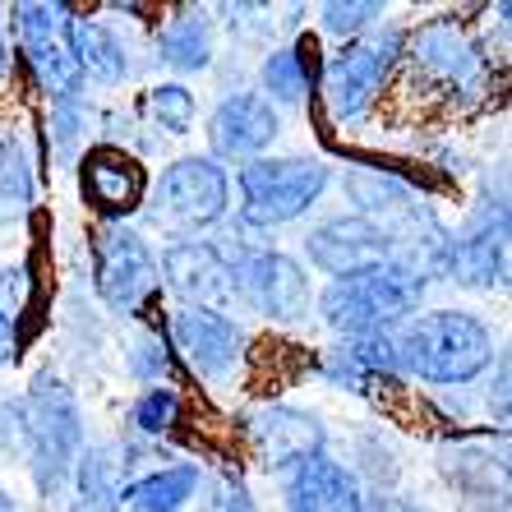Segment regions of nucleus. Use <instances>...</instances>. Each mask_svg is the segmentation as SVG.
<instances>
[{
  "mask_svg": "<svg viewBox=\"0 0 512 512\" xmlns=\"http://www.w3.org/2000/svg\"><path fill=\"white\" fill-rule=\"evenodd\" d=\"M406 379L462 388L494 365V333L466 310H429L397 328Z\"/></svg>",
  "mask_w": 512,
  "mask_h": 512,
  "instance_id": "f257e3e1",
  "label": "nucleus"
},
{
  "mask_svg": "<svg viewBox=\"0 0 512 512\" xmlns=\"http://www.w3.org/2000/svg\"><path fill=\"white\" fill-rule=\"evenodd\" d=\"M420 300H425L420 277H411L397 263H379L370 273L337 277V282L323 286L319 314L333 333H342L351 342V337L397 333L402 323H411L420 314Z\"/></svg>",
  "mask_w": 512,
  "mask_h": 512,
  "instance_id": "f03ea898",
  "label": "nucleus"
},
{
  "mask_svg": "<svg viewBox=\"0 0 512 512\" xmlns=\"http://www.w3.org/2000/svg\"><path fill=\"white\" fill-rule=\"evenodd\" d=\"M19 416H24V453L33 485L42 499H51L74 476V462L84 453V411L60 379L37 374L28 397L19 402Z\"/></svg>",
  "mask_w": 512,
  "mask_h": 512,
  "instance_id": "7ed1b4c3",
  "label": "nucleus"
},
{
  "mask_svg": "<svg viewBox=\"0 0 512 512\" xmlns=\"http://www.w3.org/2000/svg\"><path fill=\"white\" fill-rule=\"evenodd\" d=\"M236 222L250 231H277L323 199L328 167L319 157H254L236 171Z\"/></svg>",
  "mask_w": 512,
  "mask_h": 512,
  "instance_id": "20e7f679",
  "label": "nucleus"
},
{
  "mask_svg": "<svg viewBox=\"0 0 512 512\" xmlns=\"http://www.w3.org/2000/svg\"><path fill=\"white\" fill-rule=\"evenodd\" d=\"M231 208V176L213 157H180L157 180H148V199L139 213H148L157 231L180 240H194L199 231L217 227Z\"/></svg>",
  "mask_w": 512,
  "mask_h": 512,
  "instance_id": "39448f33",
  "label": "nucleus"
},
{
  "mask_svg": "<svg viewBox=\"0 0 512 512\" xmlns=\"http://www.w3.org/2000/svg\"><path fill=\"white\" fill-rule=\"evenodd\" d=\"M406 56V28L397 24H374L370 33L351 37L328 65H323V102L333 111V120L351 125V120L370 116V107L383 97L393 70Z\"/></svg>",
  "mask_w": 512,
  "mask_h": 512,
  "instance_id": "423d86ee",
  "label": "nucleus"
},
{
  "mask_svg": "<svg viewBox=\"0 0 512 512\" xmlns=\"http://www.w3.org/2000/svg\"><path fill=\"white\" fill-rule=\"evenodd\" d=\"M402 60H411L416 84H425L434 97H448V102L480 97L489 84L485 51H480V42L457 19H434V24L416 28L406 37Z\"/></svg>",
  "mask_w": 512,
  "mask_h": 512,
  "instance_id": "0eeeda50",
  "label": "nucleus"
},
{
  "mask_svg": "<svg viewBox=\"0 0 512 512\" xmlns=\"http://www.w3.org/2000/svg\"><path fill=\"white\" fill-rule=\"evenodd\" d=\"M157 259L148 240L125 222H102L93 231V291L111 314H139L157 296Z\"/></svg>",
  "mask_w": 512,
  "mask_h": 512,
  "instance_id": "6e6552de",
  "label": "nucleus"
},
{
  "mask_svg": "<svg viewBox=\"0 0 512 512\" xmlns=\"http://www.w3.org/2000/svg\"><path fill=\"white\" fill-rule=\"evenodd\" d=\"M236 300L263 314L268 323H300L314 310L310 273L282 250L236 254Z\"/></svg>",
  "mask_w": 512,
  "mask_h": 512,
  "instance_id": "1a4fd4ad",
  "label": "nucleus"
},
{
  "mask_svg": "<svg viewBox=\"0 0 512 512\" xmlns=\"http://www.w3.org/2000/svg\"><path fill=\"white\" fill-rule=\"evenodd\" d=\"M65 5H14V33H19V56L33 70L37 88L51 102H79L84 97V79L65 42Z\"/></svg>",
  "mask_w": 512,
  "mask_h": 512,
  "instance_id": "9d476101",
  "label": "nucleus"
},
{
  "mask_svg": "<svg viewBox=\"0 0 512 512\" xmlns=\"http://www.w3.org/2000/svg\"><path fill=\"white\" fill-rule=\"evenodd\" d=\"M236 254L217 240H176L157 263V277L185 310L222 314L236 300Z\"/></svg>",
  "mask_w": 512,
  "mask_h": 512,
  "instance_id": "9b49d317",
  "label": "nucleus"
},
{
  "mask_svg": "<svg viewBox=\"0 0 512 512\" xmlns=\"http://www.w3.org/2000/svg\"><path fill=\"white\" fill-rule=\"evenodd\" d=\"M167 342L185 365H190L199 379L208 383H222L240 370V360H245V328H240L231 314H217V310H171L167 314Z\"/></svg>",
  "mask_w": 512,
  "mask_h": 512,
  "instance_id": "f8f14e48",
  "label": "nucleus"
},
{
  "mask_svg": "<svg viewBox=\"0 0 512 512\" xmlns=\"http://www.w3.org/2000/svg\"><path fill=\"white\" fill-rule=\"evenodd\" d=\"M443 277L466 286V291L508 286V203H503V194L499 199H480L471 222L453 236Z\"/></svg>",
  "mask_w": 512,
  "mask_h": 512,
  "instance_id": "ddd939ff",
  "label": "nucleus"
},
{
  "mask_svg": "<svg viewBox=\"0 0 512 512\" xmlns=\"http://www.w3.org/2000/svg\"><path fill=\"white\" fill-rule=\"evenodd\" d=\"M74 167H79V194L102 222H125L148 199V171L120 143H93Z\"/></svg>",
  "mask_w": 512,
  "mask_h": 512,
  "instance_id": "4468645a",
  "label": "nucleus"
},
{
  "mask_svg": "<svg viewBox=\"0 0 512 512\" xmlns=\"http://www.w3.org/2000/svg\"><path fill=\"white\" fill-rule=\"evenodd\" d=\"M305 254H310V263L319 273H328L337 282V277H356V273L379 268V263H393V240H388L383 222L342 213V217H328V222L310 227Z\"/></svg>",
  "mask_w": 512,
  "mask_h": 512,
  "instance_id": "2eb2a0df",
  "label": "nucleus"
},
{
  "mask_svg": "<svg viewBox=\"0 0 512 512\" xmlns=\"http://www.w3.org/2000/svg\"><path fill=\"white\" fill-rule=\"evenodd\" d=\"M250 439H254V453L268 471L286 476L291 466L310 462V457L328 453V429L314 411H300V406H286V402H268L259 406L250 416Z\"/></svg>",
  "mask_w": 512,
  "mask_h": 512,
  "instance_id": "dca6fc26",
  "label": "nucleus"
},
{
  "mask_svg": "<svg viewBox=\"0 0 512 512\" xmlns=\"http://www.w3.org/2000/svg\"><path fill=\"white\" fill-rule=\"evenodd\" d=\"M282 130V116L263 93H227L208 116V143H213V162H254Z\"/></svg>",
  "mask_w": 512,
  "mask_h": 512,
  "instance_id": "f3484780",
  "label": "nucleus"
},
{
  "mask_svg": "<svg viewBox=\"0 0 512 512\" xmlns=\"http://www.w3.org/2000/svg\"><path fill=\"white\" fill-rule=\"evenodd\" d=\"M319 374L333 388L346 393H374V388H402V351H397V333H374V337H351V342L323 351Z\"/></svg>",
  "mask_w": 512,
  "mask_h": 512,
  "instance_id": "a211bd4d",
  "label": "nucleus"
},
{
  "mask_svg": "<svg viewBox=\"0 0 512 512\" xmlns=\"http://www.w3.org/2000/svg\"><path fill=\"white\" fill-rule=\"evenodd\" d=\"M286 512H360L365 508V485L346 462H333L328 453L291 466L282 476Z\"/></svg>",
  "mask_w": 512,
  "mask_h": 512,
  "instance_id": "6ab92c4d",
  "label": "nucleus"
},
{
  "mask_svg": "<svg viewBox=\"0 0 512 512\" xmlns=\"http://www.w3.org/2000/svg\"><path fill=\"white\" fill-rule=\"evenodd\" d=\"M439 457H443L439 462L443 476L462 494V503L508 499V443L494 453V439H457Z\"/></svg>",
  "mask_w": 512,
  "mask_h": 512,
  "instance_id": "aec40b11",
  "label": "nucleus"
},
{
  "mask_svg": "<svg viewBox=\"0 0 512 512\" xmlns=\"http://www.w3.org/2000/svg\"><path fill=\"white\" fill-rule=\"evenodd\" d=\"M319 74H323L319 42L305 33H300L291 47H273L259 65L263 97H268L273 107H300V102L314 93V79H319Z\"/></svg>",
  "mask_w": 512,
  "mask_h": 512,
  "instance_id": "412c9836",
  "label": "nucleus"
},
{
  "mask_svg": "<svg viewBox=\"0 0 512 512\" xmlns=\"http://www.w3.org/2000/svg\"><path fill=\"white\" fill-rule=\"evenodd\" d=\"M65 42H70V56L79 65V79H93L102 88H116L125 84V74H130V56H125V42L111 33L107 24H97V19H79L70 10L65 19Z\"/></svg>",
  "mask_w": 512,
  "mask_h": 512,
  "instance_id": "4be33fe9",
  "label": "nucleus"
},
{
  "mask_svg": "<svg viewBox=\"0 0 512 512\" xmlns=\"http://www.w3.org/2000/svg\"><path fill=\"white\" fill-rule=\"evenodd\" d=\"M213 51H217L213 14L199 10V5H180L167 24H162V33H157V60L176 74L208 70V65H213Z\"/></svg>",
  "mask_w": 512,
  "mask_h": 512,
  "instance_id": "5701e85b",
  "label": "nucleus"
},
{
  "mask_svg": "<svg viewBox=\"0 0 512 512\" xmlns=\"http://www.w3.org/2000/svg\"><path fill=\"white\" fill-rule=\"evenodd\" d=\"M199 485H203V471L194 462L157 466V471L134 476L130 485L120 489L116 508L120 512H180L194 494H199Z\"/></svg>",
  "mask_w": 512,
  "mask_h": 512,
  "instance_id": "b1692460",
  "label": "nucleus"
},
{
  "mask_svg": "<svg viewBox=\"0 0 512 512\" xmlns=\"http://www.w3.org/2000/svg\"><path fill=\"white\" fill-rule=\"evenodd\" d=\"M346 199L356 203V217H370V222H393L397 213H406L416 203V185L402 176L397 167H356L346 171L342 180Z\"/></svg>",
  "mask_w": 512,
  "mask_h": 512,
  "instance_id": "393cba45",
  "label": "nucleus"
},
{
  "mask_svg": "<svg viewBox=\"0 0 512 512\" xmlns=\"http://www.w3.org/2000/svg\"><path fill=\"white\" fill-rule=\"evenodd\" d=\"M74 480H79V499L116 508L120 489L130 485L125 453H120V448H84V453H79V462H74Z\"/></svg>",
  "mask_w": 512,
  "mask_h": 512,
  "instance_id": "a878e982",
  "label": "nucleus"
},
{
  "mask_svg": "<svg viewBox=\"0 0 512 512\" xmlns=\"http://www.w3.org/2000/svg\"><path fill=\"white\" fill-rule=\"evenodd\" d=\"M33 213V167L14 139L0 148V227H14Z\"/></svg>",
  "mask_w": 512,
  "mask_h": 512,
  "instance_id": "bb28decb",
  "label": "nucleus"
},
{
  "mask_svg": "<svg viewBox=\"0 0 512 512\" xmlns=\"http://www.w3.org/2000/svg\"><path fill=\"white\" fill-rule=\"evenodd\" d=\"M37 305V282L33 268L19 263V268H0V323L19 337V346L28 342V319H33Z\"/></svg>",
  "mask_w": 512,
  "mask_h": 512,
  "instance_id": "cd10ccee",
  "label": "nucleus"
},
{
  "mask_svg": "<svg viewBox=\"0 0 512 512\" xmlns=\"http://www.w3.org/2000/svg\"><path fill=\"white\" fill-rule=\"evenodd\" d=\"M143 116L167 134H190L194 116H199V102H194V93L185 84H157L143 93Z\"/></svg>",
  "mask_w": 512,
  "mask_h": 512,
  "instance_id": "c85d7f7f",
  "label": "nucleus"
},
{
  "mask_svg": "<svg viewBox=\"0 0 512 512\" xmlns=\"http://www.w3.org/2000/svg\"><path fill=\"white\" fill-rule=\"evenodd\" d=\"M130 374L143 383H153V388H171V379H176V351H171L162 328H143L130 342Z\"/></svg>",
  "mask_w": 512,
  "mask_h": 512,
  "instance_id": "c756f323",
  "label": "nucleus"
},
{
  "mask_svg": "<svg viewBox=\"0 0 512 512\" xmlns=\"http://www.w3.org/2000/svg\"><path fill=\"white\" fill-rule=\"evenodd\" d=\"M84 125H88L84 97H79V102H51V120H47V153L56 157L60 167H70V162H79V148H84Z\"/></svg>",
  "mask_w": 512,
  "mask_h": 512,
  "instance_id": "7c9ffc66",
  "label": "nucleus"
},
{
  "mask_svg": "<svg viewBox=\"0 0 512 512\" xmlns=\"http://www.w3.org/2000/svg\"><path fill=\"white\" fill-rule=\"evenodd\" d=\"M130 425H134V434H143V439L171 434V429L180 425V393L176 388H148V393L134 402Z\"/></svg>",
  "mask_w": 512,
  "mask_h": 512,
  "instance_id": "2f4dec72",
  "label": "nucleus"
},
{
  "mask_svg": "<svg viewBox=\"0 0 512 512\" xmlns=\"http://www.w3.org/2000/svg\"><path fill=\"white\" fill-rule=\"evenodd\" d=\"M319 19H323V33L351 42V37L370 33V28L379 24L383 5L379 0H328V5H319Z\"/></svg>",
  "mask_w": 512,
  "mask_h": 512,
  "instance_id": "473e14b6",
  "label": "nucleus"
},
{
  "mask_svg": "<svg viewBox=\"0 0 512 512\" xmlns=\"http://www.w3.org/2000/svg\"><path fill=\"white\" fill-rule=\"evenodd\" d=\"M199 512H259L250 499V489L240 485L236 476H222L208 485V499L199 503Z\"/></svg>",
  "mask_w": 512,
  "mask_h": 512,
  "instance_id": "72a5a7b5",
  "label": "nucleus"
},
{
  "mask_svg": "<svg viewBox=\"0 0 512 512\" xmlns=\"http://www.w3.org/2000/svg\"><path fill=\"white\" fill-rule=\"evenodd\" d=\"M24 448V416H19V402H0V453H14Z\"/></svg>",
  "mask_w": 512,
  "mask_h": 512,
  "instance_id": "f704fd0d",
  "label": "nucleus"
},
{
  "mask_svg": "<svg viewBox=\"0 0 512 512\" xmlns=\"http://www.w3.org/2000/svg\"><path fill=\"white\" fill-rule=\"evenodd\" d=\"M489 411L508 425V356H499V379H489Z\"/></svg>",
  "mask_w": 512,
  "mask_h": 512,
  "instance_id": "c9c22d12",
  "label": "nucleus"
},
{
  "mask_svg": "<svg viewBox=\"0 0 512 512\" xmlns=\"http://www.w3.org/2000/svg\"><path fill=\"white\" fill-rule=\"evenodd\" d=\"M360 512H429V508L406 503V499H397V494H379V499H365V508H360Z\"/></svg>",
  "mask_w": 512,
  "mask_h": 512,
  "instance_id": "e433bc0d",
  "label": "nucleus"
},
{
  "mask_svg": "<svg viewBox=\"0 0 512 512\" xmlns=\"http://www.w3.org/2000/svg\"><path fill=\"white\" fill-rule=\"evenodd\" d=\"M19 356H24V346H19V337H14L10 328L0 323V365H14Z\"/></svg>",
  "mask_w": 512,
  "mask_h": 512,
  "instance_id": "4c0bfd02",
  "label": "nucleus"
},
{
  "mask_svg": "<svg viewBox=\"0 0 512 512\" xmlns=\"http://www.w3.org/2000/svg\"><path fill=\"white\" fill-rule=\"evenodd\" d=\"M462 512H508V499H471L462 503Z\"/></svg>",
  "mask_w": 512,
  "mask_h": 512,
  "instance_id": "58836bf2",
  "label": "nucleus"
},
{
  "mask_svg": "<svg viewBox=\"0 0 512 512\" xmlns=\"http://www.w3.org/2000/svg\"><path fill=\"white\" fill-rule=\"evenodd\" d=\"M70 512H120V508H107V503H88V499H79Z\"/></svg>",
  "mask_w": 512,
  "mask_h": 512,
  "instance_id": "ea45409f",
  "label": "nucleus"
},
{
  "mask_svg": "<svg viewBox=\"0 0 512 512\" xmlns=\"http://www.w3.org/2000/svg\"><path fill=\"white\" fill-rule=\"evenodd\" d=\"M10 74V47H5V37H0V79Z\"/></svg>",
  "mask_w": 512,
  "mask_h": 512,
  "instance_id": "a19ab883",
  "label": "nucleus"
},
{
  "mask_svg": "<svg viewBox=\"0 0 512 512\" xmlns=\"http://www.w3.org/2000/svg\"><path fill=\"white\" fill-rule=\"evenodd\" d=\"M0 148H5V139H0Z\"/></svg>",
  "mask_w": 512,
  "mask_h": 512,
  "instance_id": "79ce46f5",
  "label": "nucleus"
}]
</instances>
